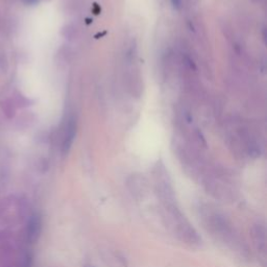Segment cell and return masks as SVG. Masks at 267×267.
<instances>
[{
  "mask_svg": "<svg viewBox=\"0 0 267 267\" xmlns=\"http://www.w3.org/2000/svg\"><path fill=\"white\" fill-rule=\"evenodd\" d=\"M42 231V219L40 214L34 213L27 224V240L31 243L37 242Z\"/></svg>",
  "mask_w": 267,
  "mask_h": 267,
  "instance_id": "1",
  "label": "cell"
},
{
  "mask_svg": "<svg viewBox=\"0 0 267 267\" xmlns=\"http://www.w3.org/2000/svg\"><path fill=\"white\" fill-rule=\"evenodd\" d=\"M76 131H77V122L76 119H74V117H70L68 119V122L66 124V128H65V135H64V139H63V153L66 154L68 153L69 148L73 142L74 136H76Z\"/></svg>",
  "mask_w": 267,
  "mask_h": 267,
  "instance_id": "2",
  "label": "cell"
},
{
  "mask_svg": "<svg viewBox=\"0 0 267 267\" xmlns=\"http://www.w3.org/2000/svg\"><path fill=\"white\" fill-rule=\"evenodd\" d=\"M10 107L12 108V110H11L10 112H11V113H13V115H14V111H13V105H10ZM4 111H5V113H6L7 115L9 114V105H8V103H7V101L5 102V110H4Z\"/></svg>",
  "mask_w": 267,
  "mask_h": 267,
  "instance_id": "3",
  "label": "cell"
},
{
  "mask_svg": "<svg viewBox=\"0 0 267 267\" xmlns=\"http://www.w3.org/2000/svg\"><path fill=\"white\" fill-rule=\"evenodd\" d=\"M39 2V0H24V3H26L27 5H35Z\"/></svg>",
  "mask_w": 267,
  "mask_h": 267,
  "instance_id": "4",
  "label": "cell"
},
{
  "mask_svg": "<svg viewBox=\"0 0 267 267\" xmlns=\"http://www.w3.org/2000/svg\"><path fill=\"white\" fill-rule=\"evenodd\" d=\"M85 267H94V266L90 265V264H87V265H85Z\"/></svg>",
  "mask_w": 267,
  "mask_h": 267,
  "instance_id": "5",
  "label": "cell"
}]
</instances>
